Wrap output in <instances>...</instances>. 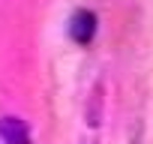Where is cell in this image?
Returning a JSON list of instances; mask_svg holds the SVG:
<instances>
[{"mask_svg":"<svg viewBox=\"0 0 153 144\" xmlns=\"http://www.w3.org/2000/svg\"><path fill=\"white\" fill-rule=\"evenodd\" d=\"M69 36L78 42V45H90L93 36H96V15L87 12V9H78L69 21Z\"/></svg>","mask_w":153,"mask_h":144,"instance_id":"obj_1","label":"cell"},{"mask_svg":"<svg viewBox=\"0 0 153 144\" xmlns=\"http://www.w3.org/2000/svg\"><path fill=\"white\" fill-rule=\"evenodd\" d=\"M0 138L6 144H33L27 123L18 117H0Z\"/></svg>","mask_w":153,"mask_h":144,"instance_id":"obj_2","label":"cell"}]
</instances>
